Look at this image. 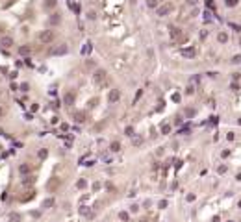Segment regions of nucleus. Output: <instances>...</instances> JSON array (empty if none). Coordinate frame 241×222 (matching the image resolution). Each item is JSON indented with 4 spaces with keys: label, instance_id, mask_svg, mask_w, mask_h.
Listing matches in <instances>:
<instances>
[{
    "label": "nucleus",
    "instance_id": "nucleus-11",
    "mask_svg": "<svg viewBox=\"0 0 241 222\" xmlns=\"http://www.w3.org/2000/svg\"><path fill=\"white\" fill-rule=\"evenodd\" d=\"M85 17H87V21H97V19H98L97 9H87V11H85Z\"/></svg>",
    "mask_w": 241,
    "mask_h": 222
},
{
    "label": "nucleus",
    "instance_id": "nucleus-14",
    "mask_svg": "<svg viewBox=\"0 0 241 222\" xmlns=\"http://www.w3.org/2000/svg\"><path fill=\"white\" fill-rule=\"evenodd\" d=\"M56 4H58V0H46V2H43V7L45 9H54Z\"/></svg>",
    "mask_w": 241,
    "mask_h": 222
},
{
    "label": "nucleus",
    "instance_id": "nucleus-5",
    "mask_svg": "<svg viewBox=\"0 0 241 222\" xmlns=\"http://www.w3.org/2000/svg\"><path fill=\"white\" fill-rule=\"evenodd\" d=\"M74 102H76V95H74L73 91H67L65 95H63V104H65V106H73Z\"/></svg>",
    "mask_w": 241,
    "mask_h": 222
},
{
    "label": "nucleus",
    "instance_id": "nucleus-25",
    "mask_svg": "<svg viewBox=\"0 0 241 222\" xmlns=\"http://www.w3.org/2000/svg\"><path fill=\"white\" fill-rule=\"evenodd\" d=\"M158 205H160V207H161V209H163V207H165V205H167V202H165V200H161V202H160V204H158Z\"/></svg>",
    "mask_w": 241,
    "mask_h": 222
},
{
    "label": "nucleus",
    "instance_id": "nucleus-2",
    "mask_svg": "<svg viewBox=\"0 0 241 222\" xmlns=\"http://www.w3.org/2000/svg\"><path fill=\"white\" fill-rule=\"evenodd\" d=\"M121 91L117 87H113V89H109V93H108V104H117L121 100Z\"/></svg>",
    "mask_w": 241,
    "mask_h": 222
},
{
    "label": "nucleus",
    "instance_id": "nucleus-10",
    "mask_svg": "<svg viewBox=\"0 0 241 222\" xmlns=\"http://www.w3.org/2000/svg\"><path fill=\"white\" fill-rule=\"evenodd\" d=\"M109 152H111V154H119L121 152V143L119 141H111L109 143Z\"/></svg>",
    "mask_w": 241,
    "mask_h": 222
},
{
    "label": "nucleus",
    "instance_id": "nucleus-4",
    "mask_svg": "<svg viewBox=\"0 0 241 222\" xmlns=\"http://www.w3.org/2000/svg\"><path fill=\"white\" fill-rule=\"evenodd\" d=\"M0 46L2 48H11V46H15V39L11 35H2L0 37Z\"/></svg>",
    "mask_w": 241,
    "mask_h": 222
},
{
    "label": "nucleus",
    "instance_id": "nucleus-17",
    "mask_svg": "<svg viewBox=\"0 0 241 222\" xmlns=\"http://www.w3.org/2000/svg\"><path fill=\"white\" fill-rule=\"evenodd\" d=\"M217 39H219V43H226V41H228V35H226L224 32H221L219 35H217Z\"/></svg>",
    "mask_w": 241,
    "mask_h": 222
},
{
    "label": "nucleus",
    "instance_id": "nucleus-16",
    "mask_svg": "<svg viewBox=\"0 0 241 222\" xmlns=\"http://www.w3.org/2000/svg\"><path fill=\"white\" fill-rule=\"evenodd\" d=\"M124 135H128V137H134V135H136V130H134V126H126V128H124Z\"/></svg>",
    "mask_w": 241,
    "mask_h": 222
},
{
    "label": "nucleus",
    "instance_id": "nucleus-27",
    "mask_svg": "<svg viewBox=\"0 0 241 222\" xmlns=\"http://www.w3.org/2000/svg\"><path fill=\"white\" fill-rule=\"evenodd\" d=\"M2 115H4V107L0 106V117H2Z\"/></svg>",
    "mask_w": 241,
    "mask_h": 222
},
{
    "label": "nucleus",
    "instance_id": "nucleus-20",
    "mask_svg": "<svg viewBox=\"0 0 241 222\" xmlns=\"http://www.w3.org/2000/svg\"><path fill=\"white\" fill-rule=\"evenodd\" d=\"M85 67H87V69H89V67L95 69V61H93V59H85Z\"/></svg>",
    "mask_w": 241,
    "mask_h": 222
},
{
    "label": "nucleus",
    "instance_id": "nucleus-22",
    "mask_svg": "<svg viewBox=\"0 0 241 222\" xmlns=\"http://www.w3.org/2000/svg\"><path fill=\"white\" fill-rule=\"evenodd\" d=\"M54 204V198H48V200H45V204L43 205H46V207H50V205Z\"/></svg>",
    "mask_w": 241,
    "mask_h": 222
},
{
    "label": "nucleus",
    "instance_id": "nucleus-24",
    "mask_svg": "<svg viewBox=\"0 0 241 222\" xmlns=\"http://www.w3.org/2000/svg\"><path fill=\"white\" fill-rule=\"evenodd\" d=\"M93 189H95V191H98V189H100V181H95V185H93Z\"/></svg>",
    "mask_w": 241,
    "mask_h": 222
},
{
    "label": "nucleus",
    "instance_id": "nucleus-1",
    "mask_svg": "<svg viewBox=\"0 0 241 222\" xmlns=\"http://www.w3.org/2000/svg\"><path fill=\"white\" fill-rule=\"evenodd\" d=\"M39 41L41 43H45V45H50V43H54L56 41V32L54 30H43L41 33H39Z\"/></svg>",
    "mask_w": 241,
    "mask_h": 222
},
{
    "label": "nucleus",
    "instance_id": "nucleus-23",
    "mask_svg": "<svg viewBox=\"0 0 241 222\" xmlns=\"http://www.w3.org/2000/svg\"><path fill=\"white\" fill-rule=\"evenodd\" d=\"M46 154H48L46 150H39V157H41V159H45V157H46Z\"/></svg>",
    "mask_w": 241,
    "mask_h": 222
},
{
    "label": "nucleus",
    "instance_id": "nucleus-3",
    "mask_svg": "<svg viewBox=\"0 0 241 222\" xmlns=\"http://www.w3.org/2000/svg\"><path fill=\"white\" fill-rule=\"evenodd\" d=\"M104 80H106V71L97 69V71L93 72V83L95 85H100V83H104Z\"/></svg>",
    "mask_w": 241,
    "mask_h": 222
},
{
    "label": "nucleus",
    "instance_id": "nucleus-15",
    "mask_svg": "<svg viewBox=\"0 0 241 222\" xmlns=\"http://www.w3.org/2000/svg\"><path fill=\"white\" fill-rule=\"evenodd\" d=\"M67 50L69 48H67L65 45H61V46H56V48L52 50V54H67Z\"/></svg>",
    "mask_w": 241,
    "mask_h": 222
},
{
    "label": "nucleus",
    "instance_id": "nucleus-13",
    "mask_svg": "<svg viewBox=\"0 0 241 222\" xmlns=\"http://www.w3.org/2000/svg\"><path fill=\"white\" fill-rule=\"evenodd\" d=\"M145 6H147L148 9H156V7L160 6V0H145Z\"/></svg>",
    "mask_w": 241,
    "mask_h": 222
},
{
    "label": "nucleus",
    "instance_id": "nucleus-12",
    "mask_svg": "<svg viewBox=\"0 0 241 222\" xmlns=\"http://www.w3.org/2000/svg\"><path fill=\"white\" fill-rule=\"evenodd\" d=\"M73 119L74 120H76V122H84V120H85V111H76V113H74V115H73Z\"/></svg>",
    "mask_w": 241,
    "mask_h": 222
},
{
    "label": "nucleus",
    "instance_id": "nucleus-19",
    "mask_svg": "<svg viewBox=\"0 0 241 222\" xmlns=\"http://www.w3.org/2000/svg\"><path fill=\"white\" fill-rule=\"evenodd\" d=\"M21 91H22V93H28V91H30V85H28V83H21Z\"/></svg>",
    "mask_w": 241,
    "mask_h": 222
},
{
    "label": "nucleus",
    "instance_id": "nucleus-7",
    "mask_svg": "<svg viewBox=\"0 0 241 222\" xmlns=\"http://www.w3.org/2000/svg\"><path fill=\"white\" fill-rule=\"evenodd\" d=\"M32 172V167L28 165V163H21L19 165V174H22V176H30Z\"/></svg>",
    "mask_w": 241,
    "mask_h": 222
},
{
    "label": "nucleus",
    "instance_id": "nucleus-9",
    "mask_svg": "<svg viewBox=\"0 0 241 222\" xmlns=\"http://www.w3.org/2000/svg\"><path fill=\"white\" fill-rule=\"evenodd\" d=\"M17 52L21 54V56H30L32 48H30V45H21V46L17 48Z\"/></svg>",
    "mask_w": 241,
    "mask_h": 222
},
{
    "label": "nucleus",
    "instance_id": "nucleus-26",
    "mask_svg": "<svg viewBox=\"0 0 241 222\" xmlns=\"http://www.w3.org/2000/svg\"><path fill=\"white\" fill-rule=\"evenodd\" d=\"M185 2H187L189 6H195V4H197V0H185Z\"/></svg>",
    "mask_w": 241,
    "mask_h": 222
},
{
    "label": "nucleus",
    "instance_id": "nucleus-18",
    "mask_svg": "<svg viewBox=\"0 0 241 222\" xmlns=\"http://www.w3.org/2000/svg\"><path fill=\"white\" fill-rule=\"evenodd\" d=\"M85 185H87V181H85V180H78V183H76V187H78V189H84Z\"/></svg>",
    "mask_w": 241,
    "mask_h": 222
},
{
    "label": "nucleus",
    "instance_id": "nucleus-21",
    "mask_svg": "<svg viewBox=\"0 0 241 222\" xmlns=\"http://www.w3.org/2000/svg\"><path fill=\"white\" fill-rule=\"evenodd\" d=\"M130 211H132V213H137V211H139V205H137V204H132V205H130Z\"/></svg>",
    "mask_w": 241,
    "mask_h": 222
},
{
    "label": "nucleus",
    "instance_id": "nucleus-8",
    "mask_svg": "<svg viewBox=\"0 0 241 222\" xmlns=\"http://www.w3.org/2000/svg\"><path fill=\"white\" fill-rule=\"evenodd\" d=\"M173 9V6L171 4H165V6H161V7H158V17H167V13Z\"/></svg>",
    "mask_w": 241,
    "mask_h": 222
},
{
    "label": "nucleus",
    "instance_id": "nucleus-6",
    "mask_svg": "<svg viewBox=\"0 0 241 222\" xmlns=\"http://www.w3.org/2000/svg\"><path fill=\"white\" fill-rule=\"evenodd\" d=\"M48 22H50V26L61 24V13H52V15L48 17Z\"/></svg>",
    "mask_w": 241,
    "mask_h": 222
}]
</instances>
